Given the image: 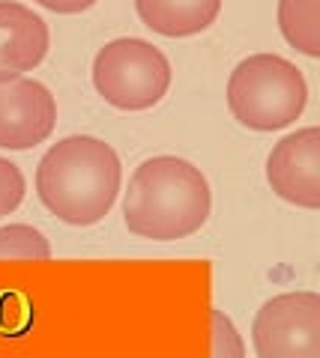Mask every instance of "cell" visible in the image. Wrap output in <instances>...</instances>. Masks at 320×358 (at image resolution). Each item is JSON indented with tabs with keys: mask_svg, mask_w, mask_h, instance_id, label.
I'll list each match as a JSON object with an SVG mask.
<instances>
[{
	"mask_svg": "<svg viewBox=\"0 0 320 358\" xmlns=\"http://www.w3.org/2000/svg\"><path fill=\"white\" fill-rule=\"evenodd\" d=\"M57 122V102L33 78L0 81V150H30L48 141Z\"/></svg>",
	"mask_w": 320,
	"mask_h": 358,
	"instance_id": "obj_6",
	"label": "cell"
},
{
	"mask_svg": "<svg viewBox=\"0 0 320 358\" xmlns=\"http://www.w3.org/2000/svg\"><path fill=\"white\" fill-rule=\"evenodd\" d=\"M320 0H279V27L305 57L320 54Z\"/></svg>",
	"mask_w": 320,
	"mask_h": 358,
	"instance_id": "obj_10",
	"label": "cell"
},
{
	"mask_svg": "<svg viewBox=\"0 0 320 358\" xmlns=\"http://www.w3.org/2000/svg\"><path fill=\"white\" fill-rule=\"evenodd\" d=\"M21 200H25V176H21L18 164L0 159V218L15 212Z\"/></svg>",
	"mask_w": 320,
	"mask_h": 358,
	"instance_id": "obj_12",
	"label": "cell"
},
{
	"mask_svg": "<svg viewBox=\"0 0 320 358\" xmlns=\"http://www.w3.org/2000/svg\"><path fill=\"white\" fill-rule=\"evenodd\" d=\"M120 192V159L105 141L72 134L42 155L36 167V194L51 215L90 227L111 212Z\"/></svg>",
	"mask_w": 320,
	"mask_h": 358,
	"instance_id": "obj_1",
	"label": "cell"
},
{
	"mask_svg": "<svg viewBox=\"0 0 320 358\" xmlns=\"http://www.w3.org/2000/svg\"><path fill=\"white\" fill-rule=\"evenodd\" d=\"M308 84L302 72L275 54H255L237 63L228 81V108L246 129H288L305 110Z\"/></svg>",
	"mask_w": 320,
	"mask_h": 358,
	"instance_id": "obj_3",
	"label": "cell"
},
{
	"mask_svg": "<svg viewBox=\"0 0 320 358\" xmlns=\"http://www.w3.org/2000/svg\"><path fill=\"white\" fill-rule=\"evenodd\" d=\"M213 326H216V343H213V355H234L239 358L242 355V343L237 338L234 326H230V320L225 317L222 310H213Z\"/></svg>",
	"mask_w": 320,
	"mask_h": 358,
	"instance_id": "obj_13",
	"label": "cell"
},
{
	"mask_svg": "<svg viewBox=\"0 0 320 358\" xmlns=\"http://www.w3.org/2000/svg\"><path fill=\"white\" fill-rule=\"evenodd\" d=\"M255 352L260 358H320V296L284 293L258 310Z\"/></svg>",
	"mask_w": 320,
	"mask_h": 358,
	"instance_id": "obj_5",
	"label": "cell"
},
{
	"mask_svg": "<svg viewBox=\"0 0 320 358\" xmlns=\"http://www.w3.org/2000/svg\"><path fill=\"white\" fill-rule=\"evenodd\" d=\"M51 245L36 227L27 224H9L0 227V260H48Z\"/></svg>",
	"mask_w": 320,
	"mask_h": 358,
	"instance_id": "obj_11",
	"label": "cell"
},
{
	"mask_svg": "<svg viewBox=\"0 0 320 358\" xmlns=\"http://www.w3.org/2000/svg\"><path fill=\"white\" fill-rule=\"evenodd\" d=\"M209 185L195 164L159 155L132 173L123 200L126 227L135 236L174 242L197 233L209 218Z\"/></svg>",
	"mask_w": 320,
	"mask_h": 358,
	"instance_id": "obj_2",
	"label": "cell"
},
{
	"mask_svg": "<svg viewBox=\"0 0 320 358\" xmlns=\"http://www.w3.org/2000/svg\"><path fill=\"white\" fill-rule=\"evenodd\" d=\"M141 21L162 36H195L222 13V0H135Z\"/></svg>",
	"mask_w": 320,
	"mask_h": 358,
	"instance_id": "obj_9",
	"label": "cell"
},
{
	"mask_svg": "<svg viewBox=\"0 0 320 358\" xmlns=\"http://www.w3.org/2000/svg\"><path fill=\"white\" fill-rule=\"evenodd\" d=\"M93 84L108 105L120 110H147L168 93L171 63L144 39H114L96 54Z\"/></svg>",
	"mask_w": 320,
	"mask_h": 358,
	"instance_id": "obj_4",
	"label": "cell"
},
{
	"mask_svg": "<svg viewBox=\"0 0 320 358\" xmlns=\"http://www.w3.org/2000/svg\"><path fill=\"white\" fill-rule=\"evenodd\" d=\"M39 6L51 9V13H60V15H75V13H84L90 9L96 0H36Z\"/></svg>",
	"mask_w": 320,
	"mask_h": 358,
	"instance_id": "obj_14",
	"label": "cell"
},
{
	"mask_svg": "<svg viewBox=\"0 0 320 358\" xmlns=\"http://www.w3.org/2000/svg\"><path fill=\"white\" fill-rule=\"evenodd\" d=\"M267 182L293 206H320V129L308 126L275 143L267 159Z\"/></svg>",
	"mask_w": 320,
	"mask_h": 358,
	"instance_id": "obj_7",
	"label": "cell"
},
{
	"mask_svg": "<svg viewBox=\"0 0 320 358\" xmlns=\"http://www.w3.org/2000/svg\"><path fill=\"white\" fill-rule=\"evenodd\" d=\"M48 54V24L33 9L0 3V81H13L36 69Z\"/></svg>",
	"mask_w": 320,
	"mask_h": 358,
	"instance_id": "obj_8",
	"label": "cell"
}]
</instances>
